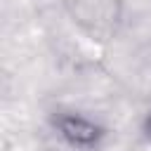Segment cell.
<instances>
[{
    "label": "cell",
    "instance_id": "6da1fadb",
    "mask_svg": "<svg viewBox=\"0 0 151 151\" xmlns=\"http://www.w3.org/2000/svg\"><path fill=\"white\" fill-rule=\"evenodd\" d=\"M64 9L78 31L99 42L116 38L125 21V0H64Z\"/></svg>",
    "mask_w": 151,
    "mask_h": 151
},
{
    "label": "cell",
    "instance_id": "7a4b0ae2",
    "mask_svg": "<svg viewBox=\"0 0 151 151\" xmlns=\"http://www.w3.org/2000/svg\"><path fill=\"white\" fill-rule=\"evenodd\" d=\"M50 125L59 142L71 151H94L106 139V127L80 111H54Z\"/></svg>",
    "mask_w": 151,
    "mask_h": 151
},
{
    "label": "cell",
    "instance_id": "3957f363",
    "mask_svg": "<svg viewBox=\"0 0 151 151\" xmlns=\"http://www.w3.org/2000/svg\"><path fill=\"white\" fill-rule=\"evenodd\" d=\"M139 132H142V139H144L146 144H151V109L144 113L142 125H139Z\"/></svg>",
    "mask_w": 151,
    "mask_h": 151
}]
</instances>
